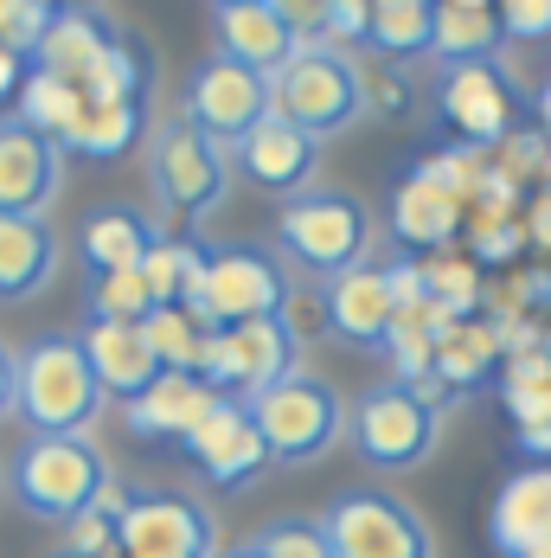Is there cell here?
I'll list each match as a JSON object with an SVG mask.
<instances>
[{
  "label": "cell",
  "instance_id": "1",
  "mask_svg": "<svg viewBox=\"0 0 551 558\" xmlns=\"http://www.w3.org/2000/svg\"><path fill=\"white\" fill-rule=\"evenodd\" d=\"M110 398L90 373V353L77 335H39L20 353L13 417H26L33 437H84Z\"/></svg>",
  "mask_w": 551,
  "mask_h": 558
},
{
  "label": "cell",
  "instance_id": "2",
  "mask_svg": "<svg viewBox=\"0 0 551 558\" xmlns=\"http://www.w3.org/2000/svg\"><path fill=\"white\" fill-rule=\"evenodd\" d=\"M270 116L308 129L315 142H328L340 129H353L366 116V71L346 46H302L282 71L270 77Z\"/></svg>",
  "mask_w": 551,
  "mask_h": 558
},
{
  "label": "cell",
  "instance_id": "3",
  "mask_svg": "<svg viewBox=\"0 0 551 558\" xmlns=\"http://www.w3.org/2000/svg\"><path fill=\"white\" fill-rule=\"evenodd\" d=\"M276 244L289 264L315 270V277H346L366 264L372 251V213L353 193H295L276 206Z\"/></svg>",
  "mask_w": 551,
  "mask_h": 558
},
{
  "label": "cell",
  "instance_id": "4",
  "mask_svg": "<svg viewBox=\"0 0 551 558\" xmlns=\"http://www.w3.org/2000/svg\"><path fill=\"white\" fill-rule=\"evenodd\" d=\"M103 488H110V462L90 437H26V449L13 456V501L33 520L71 526Z\"/></svg>",
  "mask_w": 551,
  "mask_h": 558
},
{
  "label": "cell",
  "instance_id": "5",
  "mask_svg": "<svg viewBox=\"0 0 551 558\" xmlns=\"http://www.w3.org/2000/svg\"><path fill=\"white\" fill-rule=\"evenodd\" d=\"M250 417L270 444L276 469H302V462H321L340 437H346V398L321 379V373H289L282 386H270L264 398H250Z\"/></svg>",
  "mask_w": 551,
  "mask_h": 558
},
{
  "label": "cell",
  "instance_id": "6",
  "mask_svg": "<svg viewBox=\"0 0 551 558\" xmlns=\"http://www.w3.org/2000/svg\"><path fill=\"white\" fill-rule=\"evenodd\" d=\"M333 539V558H437V533L411 501L385 488H346L321 513Z\"/></svg>",
  "mask_w": 551,
  "mask_h": 558
},
{
  "label": "cell",
  "instance_id": "7",
  "mask_svg": "<svg viewBox=\"0 0 551 558\" xmlns=\"http://www.w3.org/2000/svg\"><path fill=\"white\" fill-rule=\"evenodd\" d=\"M289 302H295L289 270L276 264L270 251H257V244H212L206 295L193 302V315H199L206 328H244V322L289 315Z\"/></svg>",
  "mask_w": 551,
  "mask_h": 558
},
{
  "label": "cell",
  "instance_id": "8",
  "mask_svg": "<svg viewBox=\"0 0 551 558\" xmlns=\"http://www.w3.org/2000/svg\"><path fill=\"white\" fill-rule=\"evenodd\" d=\"M148 180L180 219H212L231 193V161L212 135H199L186 116H173L148 142Z\"/></svg>",
  "mask_w": 551,
  "mask_h": 558
},
{
  "label": "cell",
  "instance_id": "9",
  "mask_svg": "<svg viewBox=\"0 0 551 558\" xmlns=\"http://www.w3.org/2000/svg\"><path fill=\"white\" fill-rule=\"evenodd\" d=\"M346 430H353V449L372 469L404 475V469H424L430 462V449L442 437V411H430L424 398H411L397 379H385V386H372L353 404V424Z\"/></svg>",
  "mask_w": 551,
  "mask_h": 558
},
{
  "label": "cell",
  "instance_id": "10",
  "mask_svg": "<svg viewBox=\"0 0 551 558\" xmlns=\"http://www.w3.org/2000/svg\"><path fill=\"white\" fill-rule=\"evenodd\" d=\"M302 340L295 328L270 315V322H244V328H212L206 340V366H199V379L219 391V398H264L270 386H282L302 360Z\"/></svg>",
  "mask_w": 551,
  "mask_h": 558
},
{
  "label": "cell",
  "instance_id": "11",
  "mask_svg": "<svg viewBox=\"0 0 551 558\" xmlns=\"http://www.w3.org/2000/svg\"><path fill=\"white\" fill-rule=\"evenodd\" d=\"M437 122L455 135V148H481V155H494L500 142L519 129V84L500 71L494 58L442 64Z\"/></svg>",
  "mask_w": 551,
  "mask_h": 558
},
{
  "label": "cell",
  "instance_id": "12",
  "mask_svg": "<svg viewBox=\"0 0 551 558\" xmlns=\"http://www.w3.org/2000/svg\"><path fill=\"white\" fill-rule=\"evenodd\" d=\"M115 558H219V520L193 495H135L122 513Z\"/></svg>",
  "mask_w": 551,
  "mask_h": 558
},
{
  "label": "cell",
  "instance_id": "13",
  "mask_svg": "<svg viewBox=\"0 0 551 558\" xmlns=\"http://www.w3.org/2000/svg\"><path fill=\"white\" fill-rule=\"evenodd\" d=\"M180 116H186L199 135H212L219 148H237V142L270 116V77H257V71H244V64H231V58H212V64L193 71Z\"/></svg>",
  "mask_w": 551,
  "mask_h": 558
},
{
  "label": "cell",
  "instance_id": "14",
  "mask_svg": "<svg viewBox=\"0 0 551 558\" xmlns=\"http://www.w3.org/2000/svg\"><path fill=\"white\" fill-rule=\"evenodd\" d=\"M186 456H193V469L212 488H250L264 469H276L270 444H264V430H257V417H250L244 398H219L206 411V424L186 437Z\"/></svg>",
  "mask_w": 551,
  "mask_h": 558
},
{
  "label": "cell",
  "instance_id": "15",
  "mask_svg": "<svg viewBox=\"0 0 551 558\" xmlns=\"http://www.w3.org/2000/svg\"><path fill=\"white\" fill-rule=\"evenodd\" d=\"M58 186H64V148L26 129L20 116H0V219H46Z\"/></svg>",
  "mask_w": 551,
  "mask_h": 558
},
{
  "label": "cell",
  "instance_id": "16",
  "mask_svg": "<svg viewBox=\"0 0 551 558\" xmlns=\"http://www.w3.org/2000/svg\"><path fill=\"white\" fill-rule=\"evenodd\" d=\"M462 225H468V199H462L430 161H417V168L391 186V231H397V244H404L411 257L449 251V244L462 238Z\"/></svg>",
  "mask_w": 551,
  "mask_h": 558
},
{
  "label": "cell",
  "instance_id": "17",
  "mask_svg": "<svg viewBox=\"0 0 551 558\" xmlns=\"http://www.w3.org/2000/svg\"><path fill=\"white\" fill-rule=\"evenodd\" d=\"M237 168H244L250 186H264L276 199H295V193H308V180L321 168V142H315L308 129L282 122V116H264V122L237 142Z\"/></svg>",
  "mask_w": 551,
  "mask_h": 558
},
{
  "label": "cell",
  "instance_id": "18",
  "mask_svg": "<svg viewBox=\"0 0 551 558\" xmlns=\"http://www.w3.org/2000/svg\"><path fill=\"white\" fill-rule=\"evenodd\" d=\"M321 322L346 347H385L391 328H397V302H391L385 264H359V270L333 277L321 289Z\"/></svg>",
  "mask_w": 551,
  "mask_h": 558
},
{
  "label": "cell",
  "instance_id": "19",
  "mask_svg": "<svg viewBox=\"0 0 551 558\" xmlns=\"http://www.w3.org/2000/svg\"><path fill=\"white\" fill-rule=\"evenodd\" d=\"M212 404H219V391L206 386L199 373H161L142 398L122 404V424H128V437H142V444H186V437L206 424Z\"/></svg>",
  "mask_w": 551,
  "mask_h": 558
},
{
  "label": "cell",
  "instance_id": "20",
  "mask_svg": "<svg viewBox=\"0 0 551 558\" xmlns=\"http://www.w3.org/2000/svg\"><path fill=\"white\" fill-rule=\"evenodd\" d=\"M488 539H494L500 558H526L551 546V462H526L519 475L500 482Z\"/></svg>",
  "mask_w": 551,
  "mask_h": 558
},
{
  "label": "cell",
  "instance_id": "21",
  "mask_svg": "<svg viewBox=\"0 0 551 558\" xmlns=\"http://www.w3.org/2000/svg\"><path fill=\"white\" fill-rule=\"evenodd\" d=\"M77 340L90 353V373H97L103 398H122L128 404V398H142V391L161 379V360H155V347H148V335L135 322H84Z\"/></svg>",
  "mask_w": 551,
  "mask_h": 558
},
{
  "label": "cell",
  "instance_id": "22",
  "mask_svg": "<svg viewBox=\"0 0 551 558\" xmlns=\"http://www.w3.org/2000/svg\"><path fill=\"white\" fill-rule=\"evenodd\" d=\"M212 33H219V58L244 64V71H257V77H276L289 58L302 52V39L282 26V13H276L270 0L219 7V13H212Z\"/></svg>",
  "mask_w": 551,
  "mask_h": 558
},
{
  "label": "cell",
  "instance_id": "23",
  "mask_svg": "<svg viewBox=\"0 0 551 558\" xmlns=\"http://www.w3.org/2000/svg\"><path fill=\"white\" fill-rule=\"evenodd\" d=\"M161 244L155 219H142L135 206H97L84 231H77V257L90 277H115V270H142L148 251Z\"/></svg>",
  "mask_w": 551,
  "mask_h": 558
},
{
  "label": "cell",
  "instance_id": "24",
  "mask_svg": "<svg viewBox=\"0 0 551 558\" xmlns=\"http://www.w3.org/2000/svg\"><path fill=\"white\" fill-rule=\"evenodd\" d=\"M58 231L46 219H0V302H33L58 277Z\"/></svg>",
  "mask_w": 551,
  "mask_h": 558
},
{
  "label": "cell",
  "instance_id": "25",
  "mask_svg": "<svg viewBox=\"0 0 551 558\" xmlns=\"http://www.w3.org/2000/svg\"><path fill=\"white\" fill-rule=\"evenodd\" d=\"M115 46L110 20L103 13H90V7H58L52 26H46V39H39V52H33V71H52L64 84H84L90 77V64Z\"/></svg>",
  "mask_w": 551,
  "mask_h": 558
},
{
  "label": "cell",
  "instance_id": "26",
  "mask_svg": "<svg viewBox=\"0 0 551 558\" xmlns=\"http://www.w3.org/2000/svg\"><path fill=\"white\" fill-rule=\"evenodd\" d=\"M500 360H506V347H500V328L488 315L455 322V328H442V340H437V379L449 391H475L481 379H494Z\"/></svg>",
  "mask_w": 551,
  "mask_h": 558
},
{
  "label": "cell",
  "instance_id": "27",
  "mask_svg": "<svg viewBox=\"0 0 551 558\" xmlns=\"http://www.w3.org/2000/svg\"><path fill=\"white\" fill-rule=\"evenodd\" d=\"M500 13L494 7H455V0H437V33H430V58L442 64H475V58L500 52Z\"/></svg>",
  "mask_w": 551,
  "mask_h": 558
},
{
  "label": "cell",
  "instance_id": "28",
  "mask_svg": "<svg viewBox=\"0 0 551 558\" xmlns=\"http://www.w3.org/2000/svg\"><path fill=\"white\" fill-rule=\"evenodd\" d=\"M84 90L77 84H64V77H52V71H33L26 77V90H20V104H13V116L26 122V129H39V135H52L58 148H71V135H77V122H84Z\"/></svg>",
  "mask_w": 551,
  "mask_h": 558
},
{
  "label": "cell",
  "instance_id": "29",
  "mask_svg": "<svg viewBox=\"0 0 551 558\" xmlns=\"http://www.w3.org/2000/svg\"><path fill=\"white\" fill-rule=\"evenodd\" d=\"M430 33H437V0H391V7H372L366 46L391 64H411V58H430Z\"/></svg>",
  "mask_w": 551,
  "mask_h": 558
},
{
  "label": "cell",
  "instance_id": "30",
  "mask_svg": "<svg viewBox=\"0 0 551 558\" xmlns=\"http://www.w3.org/2000/svg\"><path fill=\"white\" fill-rule=\"evenodd\" d=\"M142 335H148V347H155L161 373H199V366H206V340H212V328H206L193 308H180V302H161V308L142 322Z\"/></svg>",
  "mask_w": 551,
  "mask_h": 558
},
{
  "label": "cell",
  "instance_id": "31",
  "mask_svg": "<svg viewBox=\"0 0 551 558\" xmlns=\"http://www.w3.org/2000/svg\"><path fill=\"white\" fill-rule=\"evenodd\" d=\"M135 142H142V104H90L64 155H84V161H122Z\"/></svg>",
  "mask_w": 551,
  "mask_h": 558
},
{
  "label": "cell",
  "instance_id": "32",
  "mask_svg": "<svg viewBox=\"0 0 551 558\" xmlns=\"http://www.w3.org/2000/svg\"><path fill=\"white\" fill-rule=\"evenodd\" d=\"M128 488L110 475V488L84 507L71 526H64V558H115V539H122V513H128Z\"/></svg>",
  "mask_w": 551,
  "mask_h": 558
},
{
  "label": "cell",
  "instance_id": "33",
  "mask_svg": "<svg viewBox=\"0 0 551 558\" xmlns=\"http://www.w3.org/2000/svg\"><path fill=\"white\" fill-rule=\"evenodd\" d=\"M148 77H155V58H142L135 39H115L110 52L90 64V77L77 90H84V104H142Z\"/></svg>",
  "mask_w": 551,
  "mask_h": 558
},
{
  "label": "cell",
  "instance_id": "34",
  "mask_svg": "<svg viewBox=\"0 0 551 558\" xmlns=\"http://www.w3.org/2000/svg\"><path fill=\"white\" fill-rule=\"evenodd\" d=\"M424 282H430V302H437L449 322H475L481 315V264L468 251H437L424 257Z\"/></svg>",
  "mask_w": 551,
  "mask_h": 558
},
{
  "label": "cell",
  "instance_id": "35",
  "mask_svg": "<svg viewBox=\"0 0 551 558\" xmlns=\"http://www.w3.org/2000/svg\"><path fill=\"white\" fill-rule=\"evenodd\" d=\"M161 302H155V289L142 270H115V277H90V308H84V322H148Z\"/></svg>",
  "mask_w": 551,
  "mask_h": 558
},
{
  "label": "cell",
  "instance_id": "36",
  "mask_svg": "<svg viewBox=\"0 0 551 558\" xmlns=\"http://www.w3.org/2000/svg\"><path fill=\"white\" fill-rule=\"evenodd\" d=\"M468 257L475 264H513L532 238H526V213H468Z\"/></svg>",
  "mask_w": 551,
  "mask_h": 558
},
{
  "label": "cell",
  "instance_id": "37",
  "mask_svg": "<svg viewBox=\"0 0 551 558\" xmlns=\"http://www.w3.org/2000/svg\"><path fill=\"white\" fill-rule=\"evenodd\" d=\"M264 558H333V539L321 520H302V513H282V520H270L257 539H250Z\"/></svg>",
  "mask_w": 551,
  "mask_h": 558
},
{
  "label": "cell",
  "instance_id": "38",
  "mask_svg": "<svg viewBox=\"0 0 551 558\" xmlns=\"http://www.w3.org/2000/svg\"><path fill=\"white\" fill-rule=\"evenodd\" d=\"M52 0H0V46L20 58L39 52V39H46V26H52Z\"/></svg>",
  "mask_w": 551,
  "mask_h": 558
},
{
  "label": "cell",
  "instance_id": "39",
  "mask_svg": "<svg viewBox=\"0 0 551 558\" xmlns=\"http://www.w3.org/2000/svg\"><path fill=\"white\" fill-rule=\"evenodd\" d=\"M546 161H551V142L539 135V129H513V135L494 148V168L506 173L513 186H526L532 173H546Z\"/></svg>",
  "mask_w": 551,
  "mask_h": 558
},
{
  "label": "cell",
  "instance_id": "40",
  "mask_svg": "<svg viewBox=\"0 0 551 558\" xmlns=\"http://www.w3.org/2000/svg\"><path fill=\"white\" fill-rule=\"evenodd\" d=\"M276 13H282V26L302 39V46H321L333 26V0H270Z\"/></svg>",
  "mask_w": 551,
  "mask_h": 558
},
{
  "label": "cell",
  "instance_id": "41",
  "mask_svg": "<svg viewBox=\"0 0 551 558\" xmlns=\"http://www.w3.org/2000/svg\"><path fill=\"white\" fill-rule=\"evenodd\" d=\"M506 39H551V0H494Z\"/></svg>",
  "mask_w": 551,
  "mask_h": 558
},
{
  "label": "cell",
  "instance_id": "42",
  "mask_svg": "<svg viewBox=\"0 0 551 558\" xmlns=\"http://www.w3.org/2000/svg\"><path fill=\"white\" fill-rule=\"evenodd\" d=\"M366 33H372V0H333L328 46H366Z\"/></svg>",
  "mask_w": 551,
  "mask_h": 558
},
{
  "label": "cell",
  "instance_id": "43",
  "mask_svg": "<svg viewBox=\"0 0 551 558\" xmlns=\"http://www.w3.org/2000/svg\"><path fill=\"white\" fill-rule=\"evenodd\" d=\"M500 404H506V417H513L519 430H539V424H551V386L500 391Z\"/></svg>",
  "mask_w": 551,
  "mask_h": 558
},
{
  "label": "cell",
  "instance_id": "44",
  "mask_svg": "<svg viewBox=\"0 0 551 558\" xmlns=\"http://www.w3.org/2000/svg\"><path fill=\"white\" fill-rule=\"evenodd\" d=\"M366 110H385V116H404V110H411V90H404V77H397V71L366 77Z\"/></svg>",
  "mask_w": 551,
  "mask_h": 558
},
{
  "label": "cell",
  "instance_id": "45",
  "mask_svg": "<svg viewBox=\"0 0 551 558\" xmlns=\"http://www.w3.org/2000/svg\"><path fill=\"white\" fill-rule=\"evenodd\" d=\"M26 77H33V58H20V52H7V46H0V110H7V104H20Z\"/></svg>",
  "mask_w": 551,
  "mask_h": 558
},
{
  "label": "cell",
  "instance_id": "46",
  "mask_svg": "<svg viewBox=\"0 0 551 558\" xmlns=\"http://www.w3.org/2000/svg\"><path fill=\"white\" fill-rule=\"evenodd\" d=\"M526 238L551 251V193H532V206H526Z\"/></svg>",
  "mask_w": 551,
  "mask_h": 558
},
{
  "label": "cell",
  "instance_id": "47",
  "mask_svg": "<svg viewBox=\"0 0 551 558\" xmlns=\"http://www.w3.org/2000/svg\"><path fill=\"white\" fill-rule=\"evenodd\" d=\"M13 391H20V353L0 347V417H13Z\"/></svg>",
  "mask_w": 551,
  "mask_h": 558
},
{
  "label": "cell",
  "instance_id": "48",
  "mask_svg": "<svg viewBox=\"0 0 551 558\" xmlns=\"http://www.w3.org/2000/svg\"><path fill=\"white\" fill-rule=\"evenodd\" d=\"M519 456H526V462H551V424H539V430H519Z\"/></svg>",
  "mask_w": 551,
  "mask_h": 558
},
{
  "label": "cell",
  "instance_id": "49",
  "mask_svg": "<svg viewBox=\"0 0 551 558\" xmlns=\"http://www.w3.org/2000/svg\"><path fill=\"white\" fill-rule=\"evenodd\" d=\"M532 116H539V135L551 142V84L539 90V97H532Z\"/></svg>",
  "mask_w": 551,
  "mask_h": 558
},
{
  "label": "cell",
  "instance_id": "50",
  "mask_svg": "<svg viewBox=\"0 0 551 558\" xmlns=\"http://www.w3.org/2000/svg\"><path fill=\"white\" fill-rule=\"evenodd\" d=\"M219 558H264L257 546H237V553H219Z\"/></svg>",
  "mask_w": 551,
  "mask_h": 558
},
{
  "label": "cell",
  "instance_id": "51",
  "mask_svg": "<svg viewBox=\"0 0 551 558\" xmlns=\"http://www.w3.org/2000/svg\"><path fill=\"white\" fill-rule=\"evenodd\" d=\"M539 193H551V161H546V173H539Z\"/></svg>",
  "mask_w": 551,
  "mask_h": 558
},
{
  "label": "cell",
  "instance_id": "52",
  "mask_svg": "<svg viewBox=\"0 0 551 558\" xmlns=\"http://www.w3.org/2000/svg\"><path fill=\"white\" fill-rule=\"evenodd\" d=\"M219 7H250V0H212V13H219Z\"/></svg>",
  "mask_w": 551,
  "mask_h": 558
},
{
  "label": "cell",
  "instance_id": "53",
  "mask_svg": "<svg viewBox=\"0 0 551 558\" xmlns=\"http://www.w3.org/2000/svg\"><path fill=\"white\" fill-rule=\"evenodd\" d=\"M455 7H494V0H455Z\"/></svg>",
  "mask_w": 551,
  "mask_h": 558
},
{
  "label": "cell",
  "instance_id": "54",
  "mask_svg": "<svg viewBox=\"0 0 551 558\" xmlns=\"http://www.w3.org/2000/svg\"><path fill=\"white\" fill-rule=\"evenodd\" d=\"M526 558H551V546H546V553H526Z\"/></svg>",
  "mask_w": 551,
  "mask_h": 558
},
{
  "label": "cell",
  "instance_id": "55",
  "mask_svg": "<svg viewBox=\"0 0 551 558\" xmlns=\"http://www.w3.org/2000/svg\"><path fill=\"white\" fill-rule=\"evenodd\" d=\"M372 7H391V0H372Z\"/></svg>",
  "mask_w": 551,
  "mask_h": 558
},
{
  "label": "cell",
  "instance_id": "56",
  "mask_svg": "<svg viewBox=\"0 0 551 558\" xmlns=\"http://www.w3.org/2000/svg\"><path fill=\"white\" fill-rule=\"evenodd\" d=\"M0 482H7V475H0Z\"/></svg>",
  "mask_w": 551,
  "mask_h": 558
},
{
  "label": "cell",
  "instance_id": "57",
  "mask_svg": "<svg viewBox=\"0 0 551 558\" xmlns=\"http://www.w3.org/2000/svg\"><path fill=\"white\" fill-rule=\"evenodd\" d=\"M58 558H64V553H58Z\"/></svg>",
  "mask_w": 551,
  "mask_h": 558
}]
</instances>
